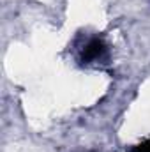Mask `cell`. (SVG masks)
I'll return each mask as SVG.
<instances>
[{"mask_svg":"<svg viewBox=\"0 0 150 152\" xmlns=\"http://www.w3.org/2000/svg\"><path fill=\"white\" fill-rule=\"evenodd\" d=\"M79 62L85 66L104 64L108 60V46L101 37H90L79 48Z\"/></svg>","mask_w":150,"mask_h":152,"instance_id":"6da1fadb","label":"cell"},{"mask_svg":"<svg viewBox=\"0 0 150 152\" xmlns=\"http://www.w3.org/2000/svg\"><path fill=\"white\" fill-rule=\"evenodd\" d=\"M133 152H150V140L141 142L140 145H136V147L133 149Z\"/></svg>","mask_w":150,"mask_h":152,"instance_id":"7a4b0ae2","label":"cell"}]
</instances>
